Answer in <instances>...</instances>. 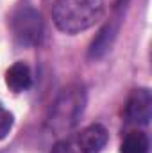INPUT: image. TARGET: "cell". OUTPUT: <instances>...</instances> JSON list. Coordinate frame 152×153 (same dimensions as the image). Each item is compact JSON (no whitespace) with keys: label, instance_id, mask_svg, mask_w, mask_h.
<instances>
[{"label":"cell","instance_id":"obj_1","mask_svg":"<svg viewBox=\"0 0 152 153\" xmlns=\"http://www.w3.org/2000/svg\"><path fill=\"white\" fill-rule=\"evenodd\" d=\"M104 0H56L52 20L65 34H79L93 27L104 16Z\"/></svg>","mask_w":152,"mask_h":153},{"label":"cell","instance_id":"obj_2","mask_svg":"<svg viewBox=\"0 0 152 153\" xmlns=\"http://www.w3.org/2000/svg\"><path fill=\"white\" fill-rule=\"evenodd\" d=\"M84 105H86V91L81 84H72L65 87L50 107L48 128L57 135L68 134L79 123Z\"/></svg>","mask_w":152,"mask_h":153},{"label":"cell","instance_id":"obj_3","mask_svg":"<svg viewBox=\"0 0 152 153\" xmlns=\"http://www.w3.org/2000/svg\"><path fill=\"white\" fill-rule=\"evenodd\" d=\"M13 34L18 43L25 46H36L43 38V20L36 9L20 7L13 16Z\"/></svg>","mask_w":152,"mask_h":153},{"label":"cell","instance_id":"obj_4","mask_svg":"<svg viewBox=\"0 0 152 153\" xmlns=\"http://www.w3.org/2000/svg\"><path fill=\"white\" fill-rule=\"evenodd\" d=\"M152 116V94L149 89H134L125 105V117L129 123L147 125Z\"/></svg>","mask_w":152,"mask_h":153},{"label":"cell","instance_id":"obj_5","mask_svg":"<svg viewBox=\"0 0 152 153\" xmlns=\"http://www.w3.org/2000/svg\"><path fill=\"white\" fill-rule=\"evenodd\" d=\"M75 141L82 153H100L108 144V130L99 123L90 125L79 134Z\"/></svg>","mask_w":152,"mask_h":153},{"label":"cell","instance_id":"obj_6","mask_svg":"<svg viewBox=\"0 0 152 153\" xmlns=\"http://www.w3.org/2000/svg\"><path fill=\"white\" fill-rule=\"evenodd\" d=\"M31 82H32L31 70H29V66H27L25 62H22V61L14 62V64L7 70V73H5V84H7L9 89L14 91V93H22V91L29 89V87H31Z\"/></svg>","mask_w":152,"mask_h":153},{"label":"cell","instance_id":"obj_7","mask_svg":"<svg viewBox=\"0 0 152 153\" xmlns=\"http://www.w3.org/2000/svg\"><path fill=\"white\" fill-rule=\"evenodd\" d=\"M114 34H116V25H114V23H108V25L97 34V38L93 39V43H91V46H90V57H91V59L102 57V55L109 50V46H111V43H113V39H114Z\"/></svg>","mask_w":152,"mask_h":153},{"label":"cell","instance_id":"obj_8","mask_svg":"<svg viewBox=\"0 0 152 153\" xmlns=\"http://www.w3.org/2000/svg\"><path fill=\"white\" fill-rule=\"evenodd\" d=\"M122 153H149V137L143 132H129L122 143Z\"/></svg>","mask_w":152,"mask_h":153},{"label":"cell","instance_id":"obj_9","mask_svg":"<svg viewBox=\"0 0 152 153\" xmlns=\"http://www.w3.org/2000/svg\"><path fill=\"white\" fill-rule=\"evenodd\" d=\"M50 153H82L75 139H61L54 144Z\"/></svg>","mask_w":152,"mask_h":153},{"label":"cell","instance_id":"obj_10","mask_svg":"<svg viewBox=\"0 0 152 153\" xmlns=\"http://www.w3.org/2000/svg\"><path fill=\"white\" fill-rule=\"evenodd\" d=\"M13 121H14L13 114H11L9 111H5V109L0 107V141L5 139L7 134L11 132V128H13Z\"/></svg>","mask_w":152,"mask_h":153}]
</instances>
